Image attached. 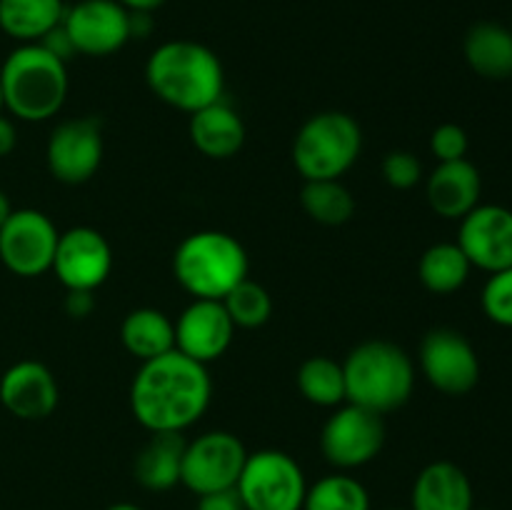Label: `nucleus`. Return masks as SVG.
<instances>
[{"label":"nucleus","mask_w":512,"mask_h":510,"mask_svg":"<svg viewBox=\"0 0 512 510\" xmlns=\"http://www.w3.org/2000/svg\"><path fill=\"white\" fill-rule=\"evenodd\" d=\"M190 140L195 150L210 160H228L245 145V123L225 100L210 103L190 115Z\"/></svg>","instance_id":"aec40b11"},{"label":"nucleus","mask_w":512,"mask_h":510,"mask_svg":"<svg viewBox=\"0 0 512 510\" xmlns=\"http://www.w3.org/2000/svg\"><path fill=\"white\" fill-rule=\"evenodd\" d=\"M195 510H245V505L243 500H240L238 490L225 488V490H215V493L198 495V505H195Z\"/></svg>","instance_id":"473e14b6"},{"label":"nucleus","mask_w":512,"mask_h":510,"mask_svg":"<svg viewBox=\"0 0 512 510\" xmlns=\"http://www.w3.org/2000/svg\"><path fill=\"white\" fill-rule=\"evenodd\" d=\"M303 510H370V493L358 478L338 470L308 485Z\"/></svg>","instance_id":"cd10ccee"},{"label":"nucleus","mask_w":512,"mask_h":510,"mask_svg":"<svg viewBox=\"0 0 512 510\" xmlns=\"http://www.w3.org/2000/svg\"><path fill=\"white\" fill-rule=\"evenodd\" d=\"M463 53L480 78H512V30L505 25L493 20L475 23L465 35Z\"/></svg>","instance_id":"4be33fe9"},{"label":"nucleus","mask_w":512,"mask_h":510,"mask_svg":"<svg viewBox=\"0 0 512 510\" xmlns=\"http://www.w3.org/2000/svg\"><path fill=\"white\" fill-rule=\"evenodd\" d=\"M15 145H18V130H15V123L0 113V158H8L15 150Z\"/></svg>","instance_id":"f704fd0d"},{"label":"nucleus","mask_w":512,"mask_h":510,"mask_svg":"<svg viewBox=\"0 0 512 510\" xmlns=\"http://www.w3.org/2000/svg\"><path fill=\"white\" fill-rule=\"evenodd\" d=\"M145 83L155 98L193 115L223 100L225 70L218 55L195 40H168L150 53Z\"/></svg>","instance_id":"f03ea898"},{"label":"nucleus","mask_w":512,"mask_h":510,"mask_svg":"<svg viewBox=\"0 0 512 510\" xmlns=\"http://www.w3.org/2000/svg\"><path fill=\"white\" fill-rule=\"evenodd\" d=\"M105 510H143V508H138V505H133V503H113V505H108Z\"/></svg>","instance_id":"4c0bfd02"},{"label":"nucleus","mask_w":512,"mask_h":510,"mask_svg":"<svg viewBox=\"0 0 512 510\" xmlns=\"http://www.w3.org/2000/svg\"><path fill=\"white\" fill-rule=\"evenodd\" d=\"M345 403L385 415L403 408L415 388V363L390 340H365L343 360Z\"/></svg>","instance_id":"20e7f679"},{"label":"nucleus","mask_w":512,"mask_h":510,"mask_svg":"<svg viewBox=\"0 0 512 510\" xmlns=\"http://www.w3.org/2000/svg\"><path fill=\"white\" fill-rule=\"evenodd\" d=\"M53 270L65 290H98L113 270V248L100 230L75 225L58 238Z\"/></svg>","instance_id":"4468645a"},{"label":"nucleus","mask_w":512,"mask_h":510,"mask_svg":"<svg viewBox=\"0 0 512 510\" xmlns=\"http://www.w3.org/2000/svg\"><path fill=\"white\" fill-rule=\"evenodd\" d=\"M60 390L53 370L38 360H20L0 378V403L20 420H43L58 408Z\"/></svg>","instance_id":"f3484780"},{"label":"nucleus","mask_w":512,"mask_h":510,"mask_svg":"<svg viewBox=\"0 0 512 510\" xmlns=\"http://www.w3.org/2000/svg\"><path fill=\"white\" fill-rule=\"evenodd\" d=\"M385 445L383 415L360 405L343 403L325 420L320 433V450L335 470L363 468L380 455Z\"/></svg>","instance_id":"6e6552de"},{"label":"nucleus","mask_w":512,"mask_h":510,"mask_svg":"<svg viewBox=\"0 0 512 510\" xmlns=\"http://www.w3.org/2000/svg\"><path fill=\"white\" fill-rule=\"evenodd\" d=\"M10 213H13V205H10L8 195H5L3 190H0V228H3L5 220L10 218Z\"/></svg>","instance_id":"e433bc0d"},{"label":"nucleus","mask_w":512,"mask_h":510,"mask_svg":"<svg viewBox=\"0 0 512 510\" xmlns=\"http://www.w3.org/2000/svg\"><path fill=\"white\" fill-rule=\"evenodd\" d=\"M235 338V325L223 300L193 298V303L175 320V350L195 363H213L228 353Z\"/></svg>","instance_id":"dca6fc26"},{"label":"nucleus","mask_w":512,"mask_h":510,"mask_svg":"<svg viewBox=\"0 0 512 510\" xmlns=\"http://www.w3.org/2000/svg\"><path fill=\"white\" fill-rule=\"evenodd\" d=\"M103 128L98 118L63 120L50 133L45 163L50 175L65 185L88 183L103 163Z\"/></svg>","instance_id":"f8f14e48"},{"label":"nucleus","mask_w":512,"mask_h":510,"mask_svg":"<svg viewBox=\"0 0 512 510\" xmlns=\"http://www.w3.org/2000/svg\"><path fill=\"white\" fill-rule=\"evenodd\" d=\"M388 510H410V508H388Z\"/></svg>","instance_id":"a19ab883"},{"label":"nucleus","mask_w":512,"mask_h":510,"mask_svg":"<svg viewBox=\"0 0 512 510\" xmlns=\"http://www.w3.org/2000/svg\"><path fill=\"white\" fill-rule=\"evenodd\" d=\"M298 390L308 403L318 408H338L348 400L343 363L328 355H313L298 368Z\"/></svg>","instance_id":"a878e982"},{"label":"nucleus","mask_w":512,"mask_h":510,"mask_svg":"<svg viewBox=\"0 0 512 510\" xmlns=\"http://www.w3.org/2000/svg\"><path fill=\"white\" fill-rule=\"evenodd\" d=\"M300 203L310 220L320 225H343L353 218L355 198L340 180H305Z\"/></svg>","instance_id":"bb28decb"},{"label":"nucleus","mask_w":512,"mask_h":510,"mask_svg":"<svg viewBox=\"0 0 512 510\" xmlns=\"http://www.w3.org/2000/svg\"><path fill=\"white\" fill-rule=\"evenodd\" d=\"M363 130L353 115L325 110L305 120L293 140V163L305 180H340L360 158Z\"/></svg>","instance_id":"423d86ee"},{"label":"nucleus","mask_w":512,"mask_h":510,"mask_svg":"<svg viewBox=\"0 0 512 510\" xmlns=\"http://www.w3.org/2000/svg\"><path fill=\"white\" fill-rule=\"evenodd\" d=\"M480 195H483V178L468 158L438 163L425 183L428 205L445 220L465 218L475 205H480Z\"/></svg>","instance_id":"a211bd4d"},{"label":"nucleus","mask_w":512,"mask_h":510,"mask_svg":"<svg viewBox=\"0 0 512 510\" xmlns=\"http://www.w3.org/2000/svg\"><path fill=\"white\" fill-rule=\"evenodd\" d=\"M58 238V228L45 213L35 208L13 210L0 228V260L13 275L38 278L53 268Z\"/></svg>","instance_id":"9d476101"},{"label":"nucleus","mask_w":512,"mask_h":510,"mask_svg":"<svg viewBox=\"0 0 512 510\" xmlns=\"http://www.w3.org/2000/svg\"><path fill=\"white\" fill-rule=\"evenodd\" d=\"M63 15V0H0V30L20 45L40 43Z\"/></svg>","instance_id":"b1692460"},{"label":"nucleus","mask_w":512,"mask_h":510,"mask_svg":"<svg viewBox=\"0 0 512 510\" xmlns=\"http://www.w3.org/2000/svg\"><path fill=\"white\" fill-rule=\"evenodd\" d=\"M420 370L443 395H468L480 380V358L473 343L453 328H435L420 343Z\"/></svg>","instance_id":"9b49d317"},{"label":"nucleus","mask_w":512,"mask_h":510,"mask_svg":"<svg viewBox=\"0 0 512 510\" xmlns=\"http://www.w3.org/2000/svg\"><path fill=\"white\" fill-rule=\"evenodd\" d=\"M475 493L468 473L450 460L425 465L410 490V510H473Z\"/></svg>","instance_id":"6ab92c4d"},{"label":"nucleus","mask_w":512,"mask_h":510,"mask_svg":"<svg viewBox=\"0 0 512 510\" xmlns=\"http://www.w3.org/2000/svg\"><path fill=\"white\" fill-rule=\"evenodd\" d=\"M63 28L75 53L105 58L130 40V13L118 0H80L65 8Z\"/></svg>","instance_id":"ddd939ff"},{"label":"nucleus","mask_w":512,"mask_h":510,"mask_svg":"<svg viewBox=\"0 0 512 510\" xmlns=\"http://www.w3.org/2000/svg\"><path fill=\"white\" fill-rule=\"evenodd\" d=\"M235 490L245 510H303L308 480L293 455L265 448L248 453Z\"/></svg>","instance_id":"0eeeda50"},{"label":"nucleus","mask_w":512,"mask_h":510,"mask_svg":"<svg viewBox=\"0 0 512 510\" xmlns=\"http://www.w3.org/2000/svg\"><path fill=\"white\" fill-rule=\"evenodd\" d=\"M5 110V105H3V85H0V113H3Z\"/></svg>","instance_id":"58836bf2"},{"label":"nucleus","mask_w":512,"mask_h":510,"mask_svg":"<svg viewBox=\"0 0 512 510\" xmlns=\"http://www.w3.org/2000/svg\"><path fill=\"white\" fill-rule=\"evenodd\" d=\"M383 178L390 188L410 190L423 180V165L408 150H390L383 158Z\"/></svg>","instance_id":"7c9ffc66"},{"label":"nucleus","mask_w":512,"mask_h":510,"mask_svg":"<svg viewBox=\"0 0 512 510\" xmlns=\"http://www.w3.org/2000/svg\"><path fill=\"white\" fill-rule=\"evenodd\" d=\"M225 310H228L230 320L235 328H260L273 315V298L268 290L255 280L245 278L243 283L235 285L228 295L223 298Z\"/></svg>","instance_id":"c85d7f7f"},{"label":"nucleus","mask_w":512,"mask_h":510,"mask_svg":"<svg viewBox=\"0 0 512 510\" xmlns=\"http://www.w3.org/2000/svg\"><path fill=\"white\" fill-rule=\"evenodd\" d=\"M460 250L473 268L485 273H498L512 265V210L505 205H475L465 218H460L458 240Z\"/></svg>","instance_id":"2eb2a0df"},{"label":"nucleus","mask_w":512,"mask_h":510,"mask_svg":"<svg viewBox=\"0 0 512 510\" xmlns=\"http://www.w3.org/2000/svg\"><path fill=\"white\" fill-rule=\"evenodd\" d=\"M470 270L473 265L458 243H435L420 255L418 278L430 293L450 295L468 283Z\"/></svg>","instance_id":"393cba45"},{"label":"nucleus","mask_w":512,"mask_h":510,"mask_svg":"<svg viewBox=\"0 0 512 510\" xmlns=\"http://www.w3.org/2000/svg\"><path fill=\"white\" fill-rule=\"evenodd\" d=\"M210 395L208 365L170 350L140 363L130 385V410L150 433H183L203 418Z\"/></svg>","instance_id":"f257e3e1"},{"label":"nucleus","mask_w":512,"mask_h":510,"mask_svg":"<svg viewBox=\"0 0 512 510\" xmlns=\"http://www.w3.org/2000/svg\"><path fill=\"white\" fill-rule=\"evenodd\" d=\"M3 105L25 123H43L68 98V63L40 43L18 45L0 65Z\"/></svg>","instance_id":"7ed1b4c3"},{"label":"nucleus","mask_w":512,"mask_h":510,"mask_svg":"<svg viewBox=\"0 0 512 510\" xmlns=\"http://www.w3.org/2000/svg\"><path fill=\"white\" fill-rule=\"evenodd\" d=\"M248 253L223 230H198L188 235L173 253V275L193 298L223 300L248 278Z\"/></svg>","instance_id":"39448f33"},{"label":"nucleus","mask_w":512,"mask_h":510,"mask_svg":"<svg viewBox=\"0 0 512 510\" xmlns=\"http://www.w3.org/2000/svg\"><path fill=\"white\" fill-rule=\"evenodd\" d=\"M248 460L243 440L228 430H210L185 443L180 483L195 495L235 488Z\"/></svg>","instance_id":"1a4fd4ad"},{"label":"nucleus","mask_w":512,"mask_h":510,"mask_svg":"<svg viewBox=\"0 0 512 510\" xmlns=\"http://www.w3.org/2000/svg\"><path fill=\"white\" fill-rule=\"evenodd\" d=\"M473 510H495V508H473Z\"/></svg>","instance_id":"ea45409f"},{"label":"nucleus","mask_w":512,"mask_h":510,"mask_svg":"<svg viewBox=\"0 0 512 510\" xmlns=\"http://www.w3.org/2000/svg\"><path fill=\"white\" fill-rule=\"evenodd\" d=\"M470 140L465 128L455 123H443L430 135V150L438 158V163H453V160L468 158Z\"/></svg>","instance_id":"2f4dec72"},{"label":"nucleus","mask_w":512,"mask_h":510,"mask_svg":"<svg viewBox=\"0 0 512 510\" xmlns=\"http://www.w3.org/2000/svg\"><path fill=\"white\" fill-rule=\"evenodd\" d=\"M128 13H155L165 0H118Z\"/></svg>","instance_id":"c9c22d12"},{"label":"nucleus","mask_w":512,"mask_h":510,"mask_svg":"<svg viewBox=\"0 0 512 510\" xmlns=\"http://www.w3.org/2000/svg\"><path fill=\"white\" fill-rule=\"evenodd\" d=\"M95 310V293L93 290H68L65 295V313L70 318H88L90 313Z\"/></svg>","instance_id":"72a5a7b5"},{"label":"nucleus","mask_w":512,"mask_h":510,"mask_svg":"<svg viewBox=\"0 0 512 510\" xmlns=\"http://www.w3.org/2000/svg\"><path fill=\"white\" fill-rule=\"evenodd\" d=\"M185 443L188 440L183 438V433L150 435V440L135 458V480L153 493H165V490L175 488L180 483V473H183Z\"/></svg>","instance_id":"412c9836"},{"label":"nucleus","mask_w":512,"mask_h":510,"mask_svg":"<svg viewBox=\"0 0 512 510\" xmlns=\"http://www.w3.org/2000/svg\"><path fill=\"white\" fill-rule=\"evenodd\" d=\"M480 305L488 320L500 328H512V265L498 273H490L480 293Z\"/></svg>","instance_id":"c756f323"},{"label":"nucleus","mask_w":512,"mask_h":510,"mask_svg":"<svg viewBox=\"0 0 512 510\" xmlns=\"http://www.w3.org/2000/svg\"><path fill=\"white\" fill-rule=\"evenodd\" d=\"M123 348L140 363L175 350V323L158 308L130 310L120 325Z\"/></svg>","instance_id":"5701e85b"}]
</instances>
